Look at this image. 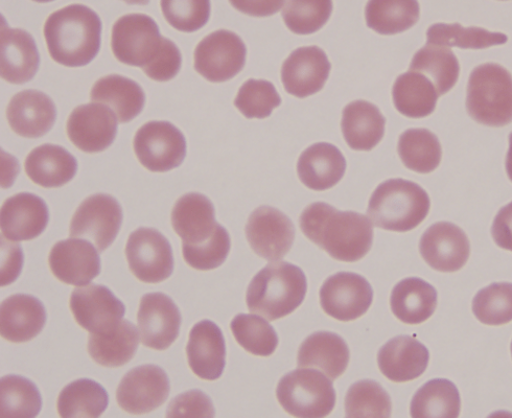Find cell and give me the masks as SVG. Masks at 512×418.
Listing matches in <instances>:
<instances>
[{"label": "cell", "instance_id": "obj_1", "mask_svg": "<svg viewBox=\"0 0 512 418\" xmlns=\"http://www.w3.org/2000/svg\"><path fill=\"white\" fill-rule=\"evenodd\" d=\"M299 222L310 241L341 262L362 260L374 241V229L366 216L340 212L328 203L311 204L301 214Z\"/></svg>", "mask_w": 512, "mask_h": 418}, {"label": "cell", "instance_id": "obj_2", "mask_svg": "<svg viewBox=\"0 0 512 418\" xmlns=\"http://www.w3.org/2000/svg\"><path fill=\"white\" fill-rule=\"evenodd\" d=\"M43 32L51 57L68 67L89 64L101 48V18L81 4L51 14L45 21Z\"/></svg>", "mask_w": 512, "mask_h": 418}, {"label": "cell", "instance_id": "obj_3", "mask_svg": "<svg viewBox=\"0 0 512 418\" xmlns=\"http://www.w3.org/2000/svg\"><path fill=\"white\" fill-rule=\"evenodd\" d=\"M307 277L299 267L287 262L266 266L253 277L247 290V307L269 321L293 313L305 300Z\"/></svg>", "mask_w": 512, "mask_h": 418}, {"label": "cell", "instance_id": "obj_4", "mask_svg": "<svg viewBox=\"0 0 512 418\" xmlns=\"http://www.w3.org/2000/svg\"><path fill=\"white\" fill-rule=\"evenodd\" d=\"M427 192L415 182L390 179L372 194L367 214L376 227L407 232L420 225L430 212Z\"/></svg>", "mask_w": 512, "mask_h": 418}, {"label": "cell", "instance_id": "obj_5", "mask_svg": "<svg viewBox=\"0 0 512 418\" xmlns=\"http://www.w3.org/2000/svg\"><path fill=\"white\" fill-rule=\"evenodd\" d=\"M467 109L471 118L490 127L512 123V76L503 66H477L468 85Z\"/></svg>", "mask_w": 512, "mask_h": 418}, {"label": "cell", "instance_id": "obj_6", "mask_svg": "<svg viewBox=\"0 0 512 418\" xmlns=\"http://www.w3.org/2000/svg\"><path fill=\"white\" fill-rule=\"evenodd\" d=\"M276 397L289 414L301 418H321L336 405L332 380L314 369H297L279 381Z\"/></svg>", "mask_w": 512, "mask_h": 418}, {"label": "cell", "instance_id": "obj_7", "mask_svg": "<svg viewBox=\"0 0 512 418\" xmlns=\"http://www.w3.org/2000/svg\"><path fill=\"white\" fill-rule=\"evenodd\" d=\"M155 20L146 14H128L116 20L112 28L111 46L116 59L124 64L149 66L165 43Z\"/></svg>", "mask_w": 512, "mask_h": 418}, {"label": "cell", "instance_id": "obj_8", "mask_svg": "<svg viewBox=\"0 0 512 418\" xmlns=\"http://www.w3.org/2000/svg\"><path fill=\"white\" fill-rule=\"evenodd\" d=\"M133 146L139 162L155 173L178 168L186 156L184 135L166 121H152L139 128Z\"/></svg>", "mask_w": 512, "mask_h": 418}, {"label": "cell", "instance_id": "obj_9", "mask_svg": "<svg viewBox=\"0 0 512 418\" xmlns=\"http://www.w3.org/2000/svg\"><path fill=\"white\" fill-rule=\"evenodd\" d=\"M247 48L236 33L219 30L206 36L195 50V69L209 82L235 78L246 64Z\"/></svg>", "mask_w": 512, "mask_h": 418}, {"label": "cell", "instance_id": "obj_10", "mask_svg": "<svg viewBox=\"0 0 512 418\" xmlns=\"http://www.w3.org/2000/svg\"><path fill=\"white\" fill-rule=\"evenodd\" d=\"M131 272L146 284L168 280L174 271V255L168 239L154 228L132 232L126 245Z\"/></svg>", "mask_w": 512, "mask_h": 418}, {"label": "cell", "instance_id": "obj_11", "mask_svg": "<svg viewBox=\"0 0 512 418\" xmlns=\"http://www.w3.org/2000/svg\"><path fill=\"white\" fill-rule=\"evenodd\" d=\"M123 209L110 195L98 194L84 200L71 222V237L85 239L104 252L118 237Z\"/></svg>", "mask_w": 512, "mask_h": 418}, {"label": "cell", "instance_id": "obj_12", "mask_svg": "<svg viewBox=\"0 0 512 418\" xmlns=\"http://www.w3.org/2000/svg\"><path fill=\"white\" fill-rule=\"evenodd\" d=\"M245 230L252 250L267 261L283 260L295 240V227L292 221L271 206L255 209L248 219Z\"/></svg>", "mask_w": 512, "mask_h": 418}, {"label": "cell", "instance_id": "obj_13", "mask_svg": "<svg viewBox=\"0 0 512 418\" xmlns=\"http://www.w3.org/2000/svg\"><path fill=\"white\" fill-rule=\"evenodd\" d=\"M170 380L164 369L156 365L133 368L123 378L116 400L131 414H146L164 405L170 394Z\"/></svg>", "mask_w": 512, "mask_h": 418}, {"label": "cell", "instance_id": "obj_14", "mask_svg": "<svg viewBox=\"0 0 512 418\" xmlns=\"http://www.w3.org/2000/svg\"><path fill=\"white\" fill-rule=\"evenodd\" d=\"M374 291L365 278L340 272L328 278L320 289V304L325 313L340 321L362 317L371 307Z\"/></svg>", "mask_w": 512, "mask_h": 418}, {"label": "cell", "instance_id": "obj_15", "mask_svg": "<svg viewBox=\"0 0 512 418\" xmlns=\"http://www.w3.org/2000/svg\"><path fill=\"white\" fill-rule=\"evenodd\" d=\"M69 305L80 327L91 334L109 332L118 327L126 313L122 301L101 285L75 289Z\"/></svg>", "mask_w": 512, "mask_h": 418}, {"label": "cell", "instance_id": "obj_16", "mask_svg": "<svg viewBox=\"0 0 512 418\" xmlns=\"http://www.w3.org/2000/svg\"><path fill=\"white\" fill-rule=\"evenodd\" d=\"M66 131L69 139L86 153H98L111 146L118 133V118L104 104L89 103L69 115Z\"/></svg>", "mask_w": 512, "mask_h": 418}, {"label": "cell", "instance_id": "obj_17", "mask_svg": "<svg viewBox=\"0 0 512 418\" xmlns=\"http://www.w3.org/2000/svg\"><path fill=\"white\" fill-rule=\"evenodd\" d=\"M181 314L172 298L164 293L143 296L137 313L142 342L155 351H166L176 341L181 327Z\"/></svg>", "mask_w": 512, "mask_h": 418}, {"label": "cell", "instance_id": "obj_18", "mask_svg": "<svg viewBox=\"0 0 512 418\" xmlns=\"http://www.w3.org/2000/svg\"><path fill=\"white\" fill-rule=\"evenodd\" d=\"M423 259L434 270L456 272L468 263L471 246L465 232L450 222H438L426 230L420 243Z\"/></svg>", "mask_w": 512, "mask_h": 418}, {"label": "cell", "instance_id": "obj_19", "mask_svg": "<svg viewBox=\"0 0 512 418\" xmlns=\"http://www.w3.org/2000/svg\"><path fill=\"white\" fill-rule=\"evenodd\" d=\"M331 62L318 46L295 50L282 67V81L291 96L305 99L317 94L327 83Z\"/></svg>", "mask_w": 512, "mask_h": 418}, {"label": "cell", "instance_id": "obj_20", "mask_svg": "<svg viewBox=\"0 0 512 418\" xmlns=\"http://www.w3.org/2000/svg\"><path fill=\"white\" fill-rule=\"evenodd\" d=\"M172 225L182 246L196 247L211 242L222 229L216 221L211 200L198 193L182 196L172 212Z\"/></svg>", "mask_w": 512, "mask_h": 418}, {"label": "cell", "instance_id": "obj_21", "mask_svg": "<svg viewBox=\"0 0 512 418\" xmlns=\"http://www.w3.org/2000/svg\"><path fill=\"white\" fill-rule=\"evenodd\" d=\"M99 252L86 240L61 241L51 250L50 268L60 282L83 287L95 280L101 273Z\"/></svg>", "mask_w": 512, "mask_h": 418}, {"label": "cell", "instance_id": "obj_22", "mask_svg": "<svg viewBox=\"0 0 512 418\" xmlns=\"http://www.w3.org/2000/svg\"><path fill=\"white\" fill-rule=\"evenodd\" d=\"M2 231L9 241H31L39 237L50 221L44 200L30 193H19L2 206Z\"/></svg>", "mask_w": 512, "mask_h": 418}, {"label": "cell", "instance_id": "obj_23", "mask_svg": "<svg viewBox=\"0 0 512 418\" xmlns=\"http://www.w3.org/2000/svg\"><path fill=\"white\" fill-rule=\"evenodd\" d=\"M186 355L197 377L206 381L220 379L226 365V345L218 325L211 320L198 322L190 333Z\"/></svg>", "mask_w": 512, "mask_h": 418}, {"label": "cell", "instance_id": "obj_24", "mask_svg": "<svg viewBox=\"0 0 512 418\" xmlns=\"http://www.w3.org/2000/svg\"><path fill=\"white\" fill-rule=\"evenodd\" d=\"M57 118L53 100L39 90H23L15 95L7 108L12 130L20 136L37 138L50 132Z\"/></svg>", "mask_w": 512, "mask_h": 418}, {"label": "cell", "instance_id": "obj_25", "mask_svg": "<svg viewBox=\"0 0 512 418\" xmlns=\"http://www.w3.org/2000/svg\"><path fill=\"white\" fill-rule=\"evenodd\" d=\"M429 360L428 348L411 336L391 339L378 354L381 373L394 383H406L420 378Z\"/></svg>", "mask_w": 512, "mask_h": 418}, {"label": "cell", "instance_id": "obj_26", "mask_svg": "<svg viewBox=\"0 0 512 418\" xmlns=\"http://www.w3.org/2000/svg\"><path fill=\"white\" fill-rule=\"evenodd\" d=\"M46 311L41 301L31 295L16 294L3 301L0 333L7 341L25 343L44 329Z\"/></svg>", "mask_w": 512, "mask_h": 418}, {"label": "cell", "instance_id": "obj_27", "mask_svg": "<svg viewBox=\"0 0 512 418\" xmlns=\"http://www.w3.org/2000/svg\"><path fill=\"white\" fill-rule=\"evenodd\" d=\"M40 65L33 36L22 29H10L2 18V78L12 84L31 81Z\"/></svg>", "mask_w": 512, "mask_h": 418}, {"label": "cell", "instance_id": "obj_28", "mask_svg": "<svg viewBox=\"0 0 512 418\" xmlns=\"http://www.w3.org/2000/svg\"><path fill=\"white\" fill-rule=\"evenodd\" d=\"M346 172V159L341 151L328 143H318L302 153L297 174L310 190L323 192L338 184Z\"/></svg>", "mask_w": 512, "mask_h": 418}, {"label": "cell", "instance_id": "obj_29", "mask_svg": "<svg viewBox=\"0 0 512 418\" xmlns=\"http://www.w3.org/2000/svg\"><path fill=\"white\" fill-rule=\"evenodd\" d=\"M349 348L346 342L331 332H318L301 344L297 357L300 368H315L332 381L341 377L348 366Z\"/></svg>", "mask_w": 512, "mask_h": 418}, {"label": "cell", "instance_id": "obj_30", "mask_svg": "<svg viewBox=\"0 0 512 418\" xmlns=\"http://www.w3.org/2000/svg\"><path fill=\"white\" fill-rule=\"evenodd\" d=\"M385 125L386 119L380 109L369 102L355 101L343 110L342 132L345 142L353 150L374 149L382 141Z\"/></svg>", "mask_w": 512, "mask_h": 418}, {"label": "cell", "instance_id": "obj_31", "mask_svg": "<svg viewBox=\"0 0 512 418\" xmlns=\"http://www.w3.org/2000/svg\"><path fill=\"white\" fill-rule=\"evenodd\" d=\"M29 178L42 188H60L77 174V159L65 148L42 145L34 149L25 162Z\"/></svg>", "mask_w": 512, "mask_h": 418}, {"label": "cell", "instance_id": "obj_32", "mask_svg": "<svg viewBox=\"0 0 512 418\" xmlns=\"http://www.w3.org/2000/svg\"><path fill=\"white\" fill-rule=\"evenodd\" d=\"M93 103L108 105L116 113L120 123H129L144 109L146 96L135 81L120 75L101 78L92 86Z\"/></svg>", "mask_w": 512, "mask_h": 418}, {"label": "cell", "instance_id": "obj_33", "mask_svg": "<svg viewBox=\"0 0 512 418\" xmlns=\"http://www.w3.org/2000/svg\"><path fill=\"white\" fill-rule=\"evenodd\" d=\"M390 306L395 317L406 324L427 321L437 307V292L421 278L410 277L394 287Z\"/></svg>", "mask_w": 512, "mask_h": 418}, {"label": "cell", "instance_id": "obj_34", "mask_svg": "<svg viewBox=\"0 0 512 418\" xmlns=\"http://www.w3.org/2000/svg\"><path fill=\"white\" fill-rule=\"evenodd\" d=\"M138 344L135 325L123 320L109 332L91 334L88 339V353L93 361L102 366L121 367L133 359Z\"/></svg>", "mask_w": 512, "mask_h": 418}, {"label": "cell", "instance_id": "obj_35", "mask_svg": "<svg viewBox=\"0 0 512 418\" xmlns=\"http://www.w3.org/2000/svg\"><path fill=\"white\" fill-rule=\"evenodd\" d=\"M392 97L401 114L411 119H422L434 112L439 96L427 77L409 71L395 81Z\"/></svg>", "mask_w": 512, "mask_h": 418}, {"label": "cell", "instance_id": "obj_36", "mask_svg": "<svg viewBox=\"0 0 512 418\" xmlns=\"http://www.w3.org/2000/svg\"><path fill=\"white\" fill-rule=\"evenodd\" d=\"M410 71L427 77L434 84L438 96H444L456 85L460 65L449 48L427 43L414 55Z\"/></svg>", "mask_w": 512, "mask_h": 418}, {"label": "cell", "instance_id": "obj_37", "mask_svg": "<svg viewBox=\"0 0 512 418\" xmlns=\"http://www.w3.org/2000/svg\"><path fill=\"white\" fill-rule=\"evenodd\" d=\"M420 4L414 0H372L365 9L369 29L394 35L412 28L420 19Z\"/></svg>", "mask_w": 512, "mask_h": 418}, {"label": "cell", "instance_id": "obj_38", "mask_svg": "<svg viewBox=\"0 0 512 418\" xmlns=\"http://www.w3.org/2000/svg\"><path fill=\"white\" fill-rule=\"evenodd\" d=\"M108 404V393L102 385L89 379H81L61 391L57 408L63 418H98L105 412Z\"/></svg>", "mask_w": 512, "mask_h": 418}, {"label": "cell", "instance_id": "obj_39", "mask_svg": "<svg viewBox=\"0 0 512 418\" xmlns=\"http://www.w3.org/2000/svg\"><path fill=\"white\" fill-rule=\"evenodd\" d=\"M460 409V394L454 383L435 379L415 393L410 413L414 418H457Z\"/></svg>", "mask_w": 512, "mask_h": 418}, {"label": "cell", "instance_id": "obj_40", "mask_svg": "<svg viewBox=\"0 0 512 418\" xmlns=\"http://www.w3.org/2000/svg\"><path fill=\"white\" fill-rule=\"evenodd\" d=\"M398 152L409 170L429 174L440 165L442 150L437 136L428 129H409L399 141Z\"/></svg>", "mask_w": 512, "mask_h": 418}, {"label": "cell", "instance_id": "obj_41", "mask_svg": "<svg viewBox=\"0 0 512 418\" xmlns=\"http://www.w3.org/2000/svg\"><path fill=\"white\" fill-rule=\"evenodd\" d=\"M427 43L445 48L483 50L505 44L508 37L481 28H463L459 23H436L427 31Z\"/></svg>", "mask_w": 512, "mask_h": 418}, {"label": "cell", "instance_id": "obj_42", "mask_svg": "<svg viewBox=\"0 0 512 418\" xmlns=\"http://www.w3.org/2000/svg\"><path fill=\"white\" fill-rule=\"evenodd\" d=\"M2 418H33L42 408L41 394L36 385L20 376H6L0 383Z\"/></svg>", "mask_w": 512, "mask_h": 418}, {"label": "cell", "instance_id": "obj_43", "mask_svg": "<svg viewBox=\"0 0 512 418\" xmlns=\"http://www.w3.org/2000/svg\"><path fill=\"white\" fill-rule=\"evenodd\" d=\"M230 328L238 343L248 353L269 357L278 346V336L271 325L255 315L239 314L231 321Z\"/></svg>", "mask_w": 512, "mask_h": 418}, {"label": "cell", "instance_id": "obj_44", "mask_svg": "<svg viewBox=\"0 0 512 418\" xmlns=\"http://www.w3.org/2000/svg\"><path fill=\"white\" fill-rule=\"evenodd\" d=\"M391 410L389 394L378 382L363 380L355 383L347 391V417H389Z\"/></svg>", "mask_w": 512, "mask_h": 418}, {"label": "cell", "instance_id": "obj_45", "mask_svg": "<svg viewBox=\"0 0 512 418\" xmlns=\"http://www.w3.org/2000/svg\"><path fill=\"white\" fill-rule=\"evenodd\" d=\"M473 313L481 323L494 327L511 322L512 284H493L480 290L473 300Z\"/></svg>", "mask_w": 512, "mask_h": 418}, {"label": "cell", "instance_id": "obj_46", "mask_svg": "<svg viewBox=\"0 0 512 418\" xmlns=\"http://www.w3.org/2000/svg\"><path fill=\"white\" fill-rule=\"evenodd\" d=\"M333 12L330 0H308V2H286L283 18L287 28L298 35L313 34L325 25Z\"/></svg>", "mask_w": 512, "mask_h": 418}, {"label": "cell", "instance_id": "obj_47", "mask_svg": "<svg viewBox=\"0 0 512 418\" xmlns=\"http://www.w3.org/2000/svg\"><path fill=\"white\" fill-rule=\"evenodd\" d=\"M281 104V96L274 85L266 80H248L240 88L235 100V106L247 119L269 118Z\"/></svg>", "mask_w": 512, "mask_h": 418}, {"label": "cell", "instance_id": "obj_48", "mask_svg": "<svg viewBox=\"0 0 512 418\" xmlns=\"http://www.w3.org/2000/svg\"><path fill=\"white\" fill-rule=\"evenodd\" d=\"M160 6L170 25L186 33L203 28L211 16V3L207 0H170Z\"/></svg>", "mask_w": 512, "mask_h": 418}, {"label": "cell", "instance_id": "obj_49", "mask_svg": "<svg viewBox=\"0 0 512 418\" xmlns=\"http://www.w3.org/2000/svg\"><path fill=\"white\" fill-rule=\"evenodd\" d=\"M230 245L228 231L222 227L211 242L196 247L182 246L183 258L186 264L196 270H213L226 261Z\"/></svg>", "mask_w": 512, "mask_h": 418}, {"label": "cell", "instance_id": "obj_50", "mask_svg": "<svg viewBox=\"0 0 512 418\" xmlns=\"http://www.w3.org/2000/svg\"><path fill=\"white\" fill-rule=\"evenodd\" d=\"M214 417L215 408L211 399L200 390L182 393L168 407L167 417Z\"/></svg>", "mask_w": 512, "mask_h": 418}, {"label": "cell", "instance_id": "obj_51", "mask_svg": "<svg viewBox=\"0 0 512 418\" xmlns=\"http://www.w3.org/2000/svg\"><path fill=\"white\" fill-rule=\"evenodd\" d=\"M182 64V56L178 46L166 38L158 57L143 71L154 81L167 82L177 76Z\"/></svg>", "mask_w": 512, "mask_h": 418}, {"label": "cell", "instance_id": "obj_52", "mask_svg": "<svg viewBox=\"0 0 512 418\" xmlns=\"http://www.w3.org/2000/svg\"><path fill=\"white\" fill-rule=\"evenodd\" d=\"M492 235L500 248L512 252V202L500 209L493 223Z\"/></svg>", "mask_w": 512, "mask_h": 418}, {"label": "cell", "instance_id": "obj_53", "mask_svg": "<svg viewBox=\"0 0 512 418\" xmlns=\"http://www.w3.org/2000/svg\"><path fill=\"white\" fill-rule=\"evenodd\" d=\"M506 173L512 181V132L509 135V150L506 156Z\"/></svg>", "mask_w": 512, "mask_h": 418}, {"label": "cell", "instance_id": "obj_54", "mask_svg": "<svg viewBox=\"0 0 512 418\" xmlns=\"http://www.w3.org/2000/svg\"><path fill=\"white\" fill-rule=\"evenodd\" d=\"M511 354H512V343H511Z\"/></svg>", "mask_w": 512, "mask_h": 418}]
</instances>
